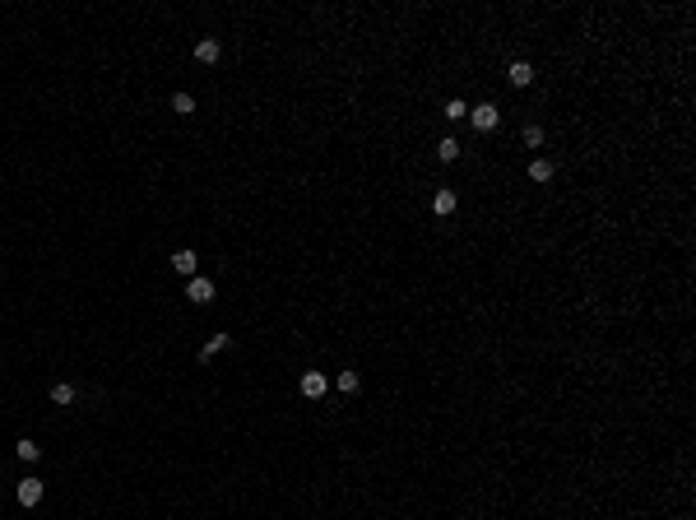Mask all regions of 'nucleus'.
Masks as SVG:
<instances>
[{
	"mask_svg": "<svg viewBox=\"0 0 696 520\" xmlns=\"http://www.w3.org/2000/svg\"><path fill=\"white\" fill-rule=\"evenodd\" d=\"M469 121H474V131H478V135H487V131H497L502 112H497L492 102H483V107H474V112H469Z\"/></svg>",
	"mask_w": 696,
	"mask_h": 520,
	"instance_id": "1",
	"label": "nucleus"
},
{
	"mask_svg": "<svg viewBox=\"0 0 696 520\" xmlns=\"http://www.w3.org/2000/svg\"><path fill=\"white\" fill-rule=\"evenodd\" d=\"M172 270L181 274V279H195V270H200V256H195L191 247H181V251H172Z\"/></svg>",
	"mask_w": 696,
	"mask_h": 520,
	"instance_id": "2",
	"label": "nucleus"
},
{
	"mask_svg": "<svg viewBox=\"0 0 696 520\" xmlns=\"http://www.w3.org/2000/svg\"><path fill=\"white\" fill-rule=\"evenodd\" d=\"M325 390H329V376H325V372H302V395H307V400H321Z\"/></svg>",
	"mask_w": 696,
	"mask_h": 520,
	"instance_id": "3",
	"label": "nucleus"
},
{
	"mask_svg": "<svg viewBox=\"0 0 696 520\" xmlns=\"http://www.w3.org/2000/svg\"><path fill=\"white\" fill-rule=\"evenodd\" d=\"M186 297H191L195 307H205V302H213V284H209V279H200V274H195L191 284H186Z\"/></svg>",
	"mask_w": 696,
	"mask_h": 520,
	"instance_id": "4",
	"label": "nucleus"
},
{
	"mask_svg": "<svg viewBox=\"0 0 696 520\" xmlns=\"http://www.w3.org/2000/svg\"><path fill=\"white\" fill-rule=\"evenodd\" d=\"M432 210L441 214V218H450V214L460 210V200H455V191H437V195H432Z\"/></svg>",
	"mask_w": 696,
	"mask_h": 520,
	"instance_id": "5",
	"label": "nucleus"
},
{
	"mask_svg": "<svg viewBox=\"0 0 696 520\" xmlns=\"http://www.w3.org/2000/svg\"><path fill=\"white\" fill-rule=\"evenodd\" d=\"M42 501V483L38 479H23L19 483V506H38Z\"/></svg>",
	"mask_w": 696,
	"mask_h": 520,
	"instance_id": "6",
	"label": "nucleus"
},
{
	"mask_svg": "<svg viewBox=\"0 0 696 520\" xmlns=\"http://www.w3.org/2000/svg\"><path fill=\"white\" fill-rule=\"evenodd\" d=\"M506 79H511L515 89H524V84H534V65H524V60H515V65L506 70Z\"/></svg>",
	"mask_w": 696,
	"mask_h": 520,
	"instance_id": "7",
	"label": "nucleus"
},
{
	"mask_svg": "<svg viewBox=\"0 0 696 520\" xmlns=\"http://www.w3.org/2000/svg\"><path fill=\"white\" fill-rule=\"evenodd\" d=\"M553 177H557V168H553L548 158H534V163H529V181H553Z\"/></svg>",
	"mask_w": 696,
	"mask_h": 520,
	"instance_id": "8",
	"label": "nucleus"
},
{
	"mask_svg": "<svg viewBox=\"0 0 696 520\" xmlns=\"http://www.w3.org/2000/svg\"><path fill=\"white\" fill-rule=\"evenodd\" d=\"M14 455H19V460H28V464H33V460H38V455H42V446L33 442V437H23V442H14Z\"/></svg>",
	"mask_w": 696,
	"mask_h": 520,
	"instance_id": "9",
	"label": "nucleus"
},
{
	"mask_svg": "<svg viewBox=\"0 0 696 520\" xmlns=\"http://www.w3.org/2000/svg\"><path fill=\"white\" fill-rule=\"evenodd\" d=\"M195 60H205V65H213V60H218V42H213V38L195 42Z\"/></svg>",
	"mask_w": 696,
	"mask_h": 520,
	"instance_id": "10",
	"label": "nucleus"
},
{
	"mask_svg": "<svg viewBox=\"0 0 696 520\" xmlns=\"http://www.w3.org/2000/svg\"><path fill=\"white\" fill-rule=\"evenodd\" d=\"M437 158H441V163H455V158H460V139L445 135V139H441V149H437Z\"/></svg>",
	"mask_w": 696,
	"mask_h": 520,
	"instance_id": "11",
	"label": "nucleus"
},
{
	"mask_svg": "<svg viewBox=\"0 0 696 520\" xmlns=\"http://www.w3.org/2000/svg\"><path fill=\"white\" fill-rule=\"evenodd\" d=\"M223 348H232V335H213L209 344H205V353H200V358H213V353H223Z\"/></svg>",
	"mask_w": 696,
	"mask_h": 520,
	"instance_id": "12",
	"label": "nucleus"
},
{
	"mask_svg": "<svg viewBox=\"0 0 696 520\" xmlns=\"http://www.w3.org/2000/svg\"><path fill=\"white\" fill-rule=\"evenodd\" d=\"M334 385H339L344 395H353V390H358L362 381H358V372H339V376H334Z\"/></svg>",
	"mask_w": 696,
	"mask_h": 520,
	"instance_id": "13",
	"label": "nucleus"
},
{
	"mask_svg": "<svg viewBox=\"0 0 696 520\" xmlns=\"http://www.w3.org/2000/svg\"><path fill=\"white\" fill-rule=\"evenodd\" d=\"M51 400H56V405H75V385H65V381L51 385Z\"/></svg>",
	"mask_w": 696,
	"mask_h": 520,
	"instance_id": "14",
	"label": "nucleus"
},
{
	"mask_svg": "<svg viewBox=\"0 0 696 520\" xmlns=\"http://www.w3.org/2000/svg\"><path fill=\"white\" fill-rule=\"evenodd\" d=\"M464 116H469V107H464L460 98H450V102H445V121H464Z\"/></svg>",
	"mask_w": 696,
	"mask_h": 520,
	"instance_id": "15",
	"label": "nucleus"
},
{
	"mask_svg": "<svg viewBox=\"0 0 696 520\" xmlns=\"http://www.w3.org/2000/svg\"><path fill=\"white\" fill-rule=\"evenodd\" d=\"M172 112L191 116V112H195V98H191V93H176V98H172Z\"/></svg>",
	"mask_w": 696,
	"mask_h": 520,
	"instance_id": "16",
	"label": "nucleus"
},
{
	"mask_svg": "<svg viewBox=\"0 0 696 520\" xmlns=\"http://www.w3.org/2000/svg\"><path fill=\"white\" fill-rule=\"evenodd\" d=\"M524 144L539 149V144H543V126H524Z\"/></svg>",
	"mask_w": 696,
	"mask_h": 520,
	"instance_id": "17",
	"label": "nucleus"
}]
</instances>
